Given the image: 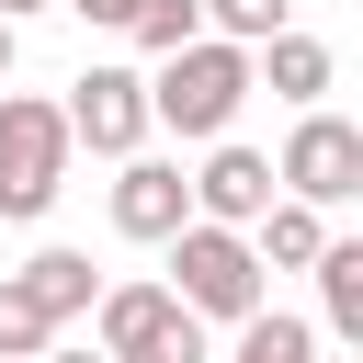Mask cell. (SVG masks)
<instances>
[{"instance_id": "obj_19", "label": "cell", "mask_w": 363, "mask_h": 363, "mask_svg": "<svg viewBox=\"0 0 363 363\" xmlns=\"http://www.w3.org/2000/svg\"><path fill=\"white\" fill-rule=\"evenodd\" d=\"M68 11H79V23H102V34H125V11H136V0H68Z\"/></svg>"}, {"instance_id": "obj_5", "label": "cell", "mask_w": 363, "mask_h": 363, "mask_svg": "<svg viewBox=\"0 0 363 363\" xmlns=\"http://www.w3.org/2000/svg\"><path fill=\"white\" fill-rule=\"evenodd\" d=\"M57 113H68V147L136 159V147H147V68H79V91H68Z\"/></svg>"}, {"instance_id": "obj_12", "label": "cell", "mask_w": 363, "mask_h": 363, "mask_svg": "<svg viewBox=\"0 0 363 363\" xmlns=\"http://www.w3.org/2000/svg\"><path fill=\"white\" fill-rule=\"evenodd\" d=\"M227 363H318V318H284V306H250Z\"/></svg>"}, {"instance_id": "obj_3", "label": "cell", "mask_w": 363, "mask_h": 363, "mask_svg": "<svg viewBox=\"0 0 363 363\" xmlns=\"http://www.w3.org/2000/svg\"><path fill=\"white\" fill-rule=\"evenodd\" d=\"M57 193H68V113L45 91H11L0 79V216L34 227Z\"/></svg>"}, {"instance_id": "obj_15", "label": "cell", "mask_w": 363, "mask_h": 363, "mask_svg": "<svg viewBox=\"0 0 363 363\" xmlns=\"http://www.w3.org/2000/svg\"><path fill=\"white\" fill-rule=\"evenodd\" d=\"M45 340H57V318H45V306H34V295L0 272V363H34Z\"/></svg>"}, {"instance_id": "obj_18", "label": "cell", "mask_w": 363, "mask_h": 363, "mask_svg": "<svg viewBox=\"0 0 363 363\" xmlns=\"http://www.w3.org/2000/svg\"><path fill=\"white\" fill-rule=\"evenodd\" d=\"M34 363H113V352H102V340H68V329H57V340H45Z\"/></svg>"}, {"instance_id": "obj_7", "label": "cell", "mask_w": 363, "mask_h": 363, "mask_svg": "<svg viewBox=\"0 0 363 363\" xmlns=\"http://www.w3.org/2000/svg\"><path fill=\"white\" fill-rule=\"evenodd\" d=\"M182 182H193V216H216V227H250L272 204V159L238 136H204V170H182Z\"/></svg>"}, {"instance_id": "obj_16", "label": "cell", "mask_w": 363, "mask_h": 363, "mask_svg": "<svg viewBox=\"0 0 363 363\" xmlns=\"http://www.w3.org/2000/svg\"><path fill=\"white\" fill-rule=\"evenodd\" d=\"M125 363H216V340H204V318H193V306H170V318H159Z\"/></svg>"}, {"instance_id": "obj_6", "label": "cell", "mask_w": 363, "mask_h": 363, "mask_svg": "<svg viewBox=\"0 0 363 363\" xmlns=\"http://www.w3.org/2000/svg\"><path fill=\"white\" fill-rule=\"evenodd\" d=\"M193 216V182H182V159H113V238H136V250H159L170 227Z\"/></svg>"}, {"instance_id": "obj_2", "label": "cell", "mask_w": 363, "mask_h": 363, "mask_svg": "<svg viewBox=\"0 0 363 363\" xmlns=\"http://www.w3.org/2000/svg\"><path fill=\"white\" fill-rule=\"evenodd\" d=\"M238 102H250V45H227V34H193V45H170L159 68H147V125H170V136H227L238 125Z\"/></svg>"}, {"instance_id": "obj_17", "label": "cell", "mask_w": 363, "mask_h": 363, "mask_svg": "<svg viewBox=\"0 0 363 363\" xmlns=\"http://www.w3.org/2000/svg\"><path fill=\"white\" fill-rule=\"evenodd\" d=\"M284 23H295V0H204V34H227V45H261Z\"/></svg>"}, {"instance_id": "obj_4", "label": "cell", "mask_w": 363, "mask_h": 363, "mask_svg": "<svg viewBox=\"0 0 363 363\" xmlns=\"http://www.w3.org/2000/svg\"><path fill=\"white\" fill-rule=\"evenodd\" d=\"M272 193H295V204H352L363 193V125L352 113H329V102H306L295 113V136H284V159H272Z\"/></svg>"}, {"instance_id": "obj_13", "label": "cell", "mask_w": 363, "mask_h": 363, "mask_svg": "<svg viewBox=\"0 0 363 363\" xmlns=\"http://www.w3.org/2000/svg\"><path fill=\"white\" fill-rule=\"evenodd\" d=\"M306 272H318V306H329V329H340V340H363V238H329Z\"/></svg>"}, {"instance_id": "obj_11", "label": "cell", "mask_w": 363, "mask_h": 363, "mask_svg": "<svg viewBox=\"0 0 363 363\" xmlns=\"http://www.w3.org/2000/svg\"><path fill=\"white\" fill-rule=\"evenodd\" d=\"M11 284H23V295H34L45 318H57V329H79V318H91V295H102V272H91V250H34V261H23Z\"/></svg>"}, {"instance_id": "obj_9", "label": "cell", "mask_w": 363, "mask_h": 363, "mask_svg": "<svg viewBox=\"0 0 363 363\" xmlns=\"http://www.w3.org/2000/svg\"><path fill=\"white\" fill-rule=\"evenodd\" d=\"M170 306H182L170 284H147V272H125V284H102V295H91V340H102V352L125 363V352H136V340H147V329H159Z\"/></svg>"}, {"instance_id": "obj_20", "label": "cell", "mask_w": 363, "mask_h": 363, "mask_svg": "<svg viewBox=\"0 0 363 363\" xmlns=\"http://www.w3.org/2000/svg\"><path fill=\"white\" fill-rule=\"evenodd\" d=\"M23 11H45V0H0V23H23Z\"/></svg>"}, {"instance_id": "obj_10", "label": "cell", "mask_w": 363, "mask_h": 363, "mask_svg": "<svg viewBox=\"0 0 363 363\" xmlns=\"http://www.w3.org/2000/svg\"><path fill=\"white\" fill-rule=\"evenodd\" d=\"M250 250H261V272H306V261L329 250V216L295 204V193H272V204L250 216Z\"/></svg>"}, {"instance_id": "obj_14", "label": "cell", "mask_w": 363, "mask_h": 363, "mask_svg": "<svg viewBox=\"0 0 363 363\" xmlns=\"http://www.w3.org/2000/svg\"><path fill=\"white\" fill-rule=\"evenodd\" d=\"M193 34H204V0H136V11H125V45H136V57H170V45H193Z\"/></svg>"}, {"instance_id": "obj_1", "label": "cell", "mask_w": 363, "mask_h": 363, "mask_svg": "<svg viewBox=\"0 0 363 363\" xmlns=\"http://www.w3.org/2000/svg\"><path fill=\"white\" fill-rule=\"evenodd\" d=\"M170 295L204 318V329H238L250 306H272V272H261V250H250V227H216V216H182L170 238Z\"/></svg>"}, {"instance_id": "obj_8", "label": "cell", "mask_w": 363, "mask_h": 363, "mask_svg": "<svg viewBox=\"0 0 363 363\" xmlns=\"http://www.w3.org/2000/svg\"><path fill=\"white\" fill-rule=\"evenodd\" d=\"M250 91H272V102H295V113H306V102H329V45H318V34H295V23H284V34H261V45H250Z\"/></svg>"}, {"instance_id": "obj_21", "label": "cell", "mask_w": 363, "mask_h": 363, "mask_svg": "<svg viewBox=\"0 0 363 363\" xmlns=\"http://www.w3.org/2000/svg\"><path fill=\"white\" fill-rule=\"evenodd\" d=\"M0 79H11V23H0Z\"/></svg>"}]
</instances>
